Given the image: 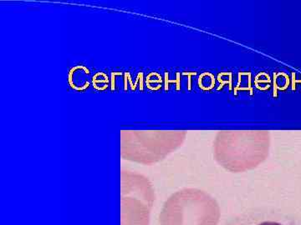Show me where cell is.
Masks as SVG:
<instances>
[{"label": "cell", "instance_id": "obj_1", "mask_svg": "<svg viewBox=\"0 0 301 225\" xmlns=\"http://www.w3.org/2000/svg\"><path fill=\"white\" fill-rule=\"evenodd\" d=\"M185 135L177 131H121L120 154L127 160L149 164L171 152Z\"/></svg>", "mask_w": 301, "mask_h": 225}, {"label": "cell", "instance_id": "obj_2", "mask_svg": "<svg viewBox=\"0 0 301 225\" xmlns=\"http://www.w3.org/2000/svg\"><path fill=\"white\" fill-rule=\"evenodd\" d=\"M222 225H301V219L280 209L254 208L234 215Z\"/></svg>", "mask_w": 301, "mask_h": 225}, {"label": "cell", "instance_id": "obj_3", "mask_svg": "<svg viewBox=\"0 0 301 225\" xmlns=\"http://www.w3.org/2000/svg\"><path fill=\"white\" fill-rule=\"evenodd\" d=\"M120 197L139 199L151 206L153 200V192L147 178L122 169L120 173Z\"/></svg>", "mask_w": 301, "mask_h": 225}, {"label": "cell", "instance_id": "obj_4", "mask_svg": "<svg viewBox=\"0 0 301 225\" xmlns=\"http://www.w3.org/2000/svg\"><path fill=\"white\" fill-rule=\"evenodd\" d=\"M148 206L139 199L120 197V225H147Z\"/></svg>", "mask_w": 301, "mask_h": 225}, {"label": "cell", "instance_id": "obj_5", "mask_svg": "<svg viewBox=\"0 0 301 225\" xmlns=\"http://www.w3.org/2000/svg\"><path fill=\"white\" fill-rule=\"evenodd\" d=\"M180 73H177V79L175 80H170L168 78V73L166 72L165 73V90L167 91L169 89V84L170 83H174L176 84L177 86V90H180L181 89V79H180Z\"/></svg>", "mask_w": 301, "mask_h": 225}, {"label": "cell", "instance_id": "obj_6", "mask_svg": "<svg viewBox=\"0 0 301 225\" xmlns=\"http://www.w3.org/2000/svg\"><path fill=\"white\" fill-rule=\"evenodd\" d=\"M118 75H122L121 72H111V91H114L115 89V76Z\"/></svg>", "mask_w": 301, "mask_h": 225}, {"label": "cell", "instance_id": "obj_7", "mask_svg": "<svg viewBox=\"0 0 301 225\" xmlns=\"http://www.w3.org/2000/svg\"><path fill=\"white\" fill-rule=\"evenodd\" d=\"M109 82H110V79H108V76H107L105 79H103V80H97L96 77H95V75H94L93 78H92V85H93L94 88L97 86V84H98V83H100V84H109Z\"/></svg>", "mask_w": 301, "mask_h": 225}, {"label": "cell", "instance_id": "obj_8", "mask_svg": "<svg viewBox=\"0 0 301 225\" xmlns=\"http://www.w3.org/2000/svg\"><path fill=\"white\" fill-rule=\"evenodd\" d=\"M196 72H183L181 73L182 75H187V79H188V83H187V89L191 90V76L193 75H196Z\"/></svg>", "mask_w": 301, "mask_h": 225}, {"label": "cell", "instance_id": "obj_9", "mask_svg": "<svg viewBox=\"0 0 301 225\" xmlns=\"http://www.w3.org/2000/svg\"><path fill=\"white\" fill-rule=\"evenodd\" d=\"M124 75L127 77V79H128V81H129V84H130V86H131V89L132 91H134V84H133V83H132L131 77V73H129V72H126Z\"/></svg>", "mask_w": 301, "mask_h": 225}, {"label": "cell", "instance_id": "obj_10", "mask_svg": "<svg viewBox=\"0 0 301 225\" xmlns=\"http://www.w3.org/2000/svg\"><path fill=\"white\" fill-rule=\"evenodd\" d=\"M301 83V80L295 79V73H292V89L295 90V84Z\"/></svg>", "mask_w": 301, "mask_h": 225}]
</instances>
